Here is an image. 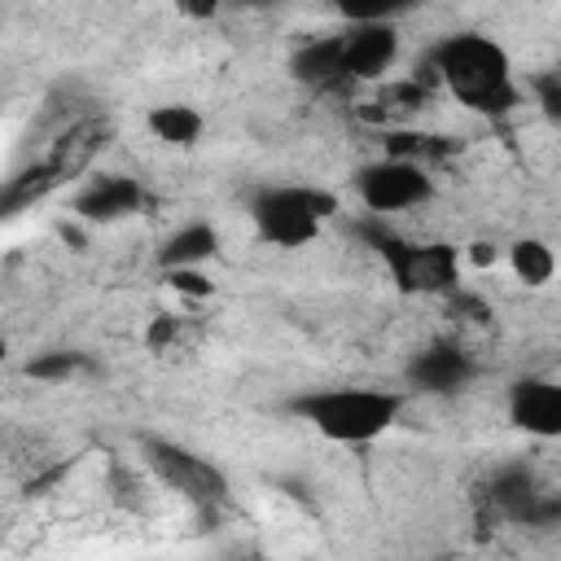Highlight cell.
I'll return each instance as SVG.
<instances>
[{"label": "cell", "instance_id": "ac0fdd59", "mask_svg": "<svg viewBox=\"0 0 561 561\" xmlns=\"http://www.w3.org/2000/svg\"><path fill=\"white\" fill-rule=\"evenodd\" d=\"M517 526H530V530H552V526H561V495H557V491H539V495L526 504V513L517 517Z\"/></svg>", "mask_w": 561, "mask_h": 561}, {"label": "cell", "instance_id": "7c38bea8", "mask_svg": "<svg viewBox=\"0 0 561 561\" xmlns=\"http://www.w3.org/2000/svg\"><path fill=\"white\" fill-rule=\"evenodd\" d=\"M539 491H543V486L535 482V473H530L526 465H500V469L482 482V504H486L495 517H504V522L517 526V517L526 513V504H530Z\"/></svg>", "mask_w": 561, "mask_h": 561}, {"label": "cell", "instance_id": "8992f818", "mask_svg": "<svg viewBox=\"0 0 561 561\" xmlns=\"http://www.w3.org/2000/svg\"><path fill=\"white\" fill-rule=\"evenodd\" d=\"M355 193H359V202H364L377 219H386V215H394V210H412V206L430 202V197H434V180H430L425 162H408V158H390V153H386V158L359 167Z\"/></svg>", "mask_w": 561, "mask_h": 561}, {"label": "cell", "instance_id": "ffe728a7", "mask_svg": "<svg viewBox=\"0 0 561 561\" xmlns=\"http://www.w3.org/2000/svg\"><path fill=\"white\" fill-rule=\"evenodd\" d=\"M167 280H171V289L193 294V298H206V294H210V280H206L197 267H188V272H167Z\"/></svg>", "mask_w": 561, "mask_h": 561}, {"label": "cell", "instance_id": "2e32d148", "mask_svg": "<svg viewBox=\"0 0 561 561\" xmlns=\"http://www.w3.org/2000/svg\"><path fill=\"white\" fill-rule=\"evenodd\" d=\"M508 267H513V276L526 280V285H548L552 272H557V254H552L539 237H522V241L508 245Z\"/></svg>", "mask_w": 561, "mask_h": 561}, {"label": "cell", "instance_id": "277c9868", "mask_svg": "<svg viewBox=\"0 0 561 561\" xmlns=\"http://www.w3.org/2000/svg\"><path fill=\"white\" fill-rule=\"evenodd\" d=\"M105 136H110V123H101V118L70 123V127L48 145V153H44L39 162H31L26 171L9 175V184H4V193H0V210H4V215H18L26 202H35V197H44L48 188L75 180V175L96 158V149L105 145Z\"/></svg>", "mask_w": 561, "mask_h": 561}, {"label": "cell", "instance_id": "ba28073f", "mask_svg": "<svg viewBox=\"0 0 561 561\" xmlns=\"http://www.w3.org/2000/svg\"><path fill=\"white\" fill-rule=\"evenodd\" d=\"M508 421L530 438H561V381L522 377L508 390Z\"/></svg>", "mask_w": 561, "mask_h": 561}, {"label": "cell", "instance_id": "52a82bcc", "mask_svg": "<svg viewBox=\"0 0 561 561\" xmlns=\"http://www.w3.org/2000/svg\"><path fill=\"white\" fill-rule=\"evenodd\" d=\"M140 456H145V465L171 486V491H180V495H188L193 504H219L224 495H228V482H224V473L210 465V460H202V456H193L188 447H180V443H171V438H140Z\"/></svg>", "mask_w": 561, "mask_h": 561}, {"label": "cell", "instance_id": "5b68a950", "mask_svg": "<svg viewBox=\"0 0 561 561\" xmlns=\"http://www.w3.org/2000/svg\"><path fill=\"white\" fill-rule=\"evenodd\" d=\"M333 197L320 193V188H298V184H276V188H263L254 202H250V219L259 228L263 241L272 245H307L324 215H333Z\"/></svg>", "mask_w": 561, "mask_h": 561}, {"label": "cell", "instance_id": "9c48e42d", "mask_svg": "<svg viewBox=\"0 0 561 561\" xmlns=\"http://www.w3.org/2000/svg\"><path fill=\"white\" fill-rule=\"evenodd\" d=\"M342 61H346V79H381L399 61L394 22H351L342 31Z\"/></svg>", "mask_w": 561, "mask_h": 561}, {"label": "cell", "instance_id": "3957f363", "mask_svg": "<svg viewBox=\"0 0 561 561\" xmlns=\"http://www.w3.org/2000/svg\"><path fill=\"white\" fill-rule=\"evenodd\" d=\"M355 232H359L364 245H373V250L386 259L394 285H399L403 294H443V289L456 285L460 259H456L451 245H438V241H408V237H399V232H394L386 219H377V215L359 219Z\"/></svg>", "mask_w": 561, "mask_h": 561}, {"label": "cell", "instance_id": "4fadbf2b", "mask_svg": "<svg viewBox=\"0 0 561 561\" xmlns=\"http://www.w3.org/2000/svg\"><path fill=\"white\" fill-rule=\"evenodd\" d=\"M289 75L307 88H333L346 83V61H342V35H320L307 39L294 57H289Z\"/></svg>", "mask_w": 561, "mask_h": 561}, {"label": "cell", "instance_id": "6da1fadb", "mask_svg": "<svg viewBox=\"0 0 561 561\" xmlns=\"http://www.w3.org/2000/svg\"><path fill=\"white\" fill-rule=\"evenodd\" d=\"M434 70L447 83V92L478 114H508L522 96L513 83L508 53L491 35H478V31L447 35L434 48Z\"/></svg>", "mask_w": 561, "mask_h": 561}, {"label": "cell", "instance_id": "e0dca14e", "mask_svg": "<svg viewBox=\"0 0 561 561\" xmlns=\"http://www.w3.org/2000/svg\"><path fill=\"white\" fill-rule=\"evenodd\" d=\"M88 368V359L79 355V351H44V355H35L31 364H26V373L35 377V381H70L75 373H83Z\"/></svg>", "mask_w": 561, "mask_h": 561}, {"label": "cell", "instance_id": "d6986e66", "mask_svg": "<svg viewBox=\"0 0 561 561\" xmlns=\"http://www.w3.org/2000/svg\"><path fill=\"white\" fill-rule=\"evenodd\" d=\"M535 96H539V105H543L548 118H561V75L557 70H548V75L535 79Z\"/></svg>", "mask_w": 561, "mask_h": 561}, {"label": "cell", "instance_id": "8fae6325", "mask_svg": "<svg viewBox=\"0 0 561 561\" xmlns=\"http://www.w3.org/2000/svg\"><path fill=\"white\" fill-rule=\"evenodd\" d=\"M145 206V188L131 175H96L75 197V215L88 224H118Z\"/></svg>", "mask_w": 561, "mask_h": 561}, {"label": "cell", "instance_id": "5bb4252c", "mask_svg": "<svg viewBox=\"0 0 561 561\" xmlns=\"http://www.w3.org/2000/svg\"><path fill=\"white\" fill-rule=\"evenodd\" d=\"M215 250H219V232L210 224H184L167 237V245L158 250V263L167 272H188V267H202Z\"/></svg>", "mask_w": 561, "mask_h": 561}, {"label": "cell", "instance_id": "44dd1931", "mask_svg": "<svg viewBox=\"0 0 561 561\" xmlns=\"http://www.w3.org/2000/svg\"><path fill=\"white\" fill-rule=\"evenodd\" d=\"M473 259H478V263H495V250H491L486 241H478V245H473Z\"/></svg>", "mask_w": 561, "mask_h": 561}, {"label": "cell", "instance_id": "7a4b0ae2", "mask_svg": "<svg viewBox=\"0 0 561 561\" xmlns=\"http://www.w3.org/2000/svg\"><path fill=\"white\" fill-rule=\"evenodd\" d=\"M307 425H316L333 443H373L381 438L399 412L403 394L399 390H368V386H346V390H307L289 403Z\"/></svg>", "mask_w": 561, "mask_h": 561}, {"label": "cell", "instance_id": "9a60e30c", "mask_svg": "<svg viewBox=\"0 0 561 561\" xmlns=\"http://www.w3.org/2000/svg\"><path fill=\"white\" fill-rule=\"evenodd\" d=\"M202 127H206V118H202L193 105L171 101V105H153V110H149V131H153L162 145H193V140L202 136Z\"/></svg>", "mask_w": 561, "mask_h": 561}, {"label": "cell", "instance_id": "30bf717a", "mask_svg": "<svg viewBox=\"0 0 561 561\" xmlns=\"http://www.w3.org/2000/svg\"><path fill=\"white\" fill-rule=\"evenodd\" d=\"M473 373L478 364L460 342H430L408 359V381L425 394H456L460 386L473 381Z\"/></svg>", "mask_w": 561, "mask_h": 561}, {"label": "cell", "instance_id": "7402d4cb", "mask_svg": "<svg viewBox=\"0 0 561 561\" xmlns=\"http://www.w3.org/2000/svg\"><path fill=\"white\" fill-rule=\"evenodd\" d=\"M557 75H561V66H557Z\"/></svg>", "mask_w": 561, "mask_h": 561}]
</instances>
